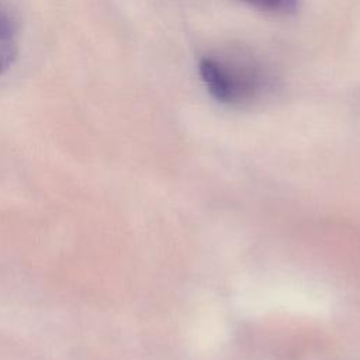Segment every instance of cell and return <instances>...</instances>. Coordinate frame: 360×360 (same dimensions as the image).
Here are the masks:
<instances>
[{
    "mask_svg": "<svg viewBox=\"0 0 360 360\" xmlns=\"http://www.w3.org/2000/svg\"><path fill=\"white\" fill-rule=\"evenodd\" d=\"M21 37V18L8 3L0 1V76L6 73L17 59Z\"/></svg>",
    "mask_w": 360,
    "mask_h": 360,
    "instance_id": "2",
    "label": "cell"
},
{
    "mask_svg": "<svg viewBox=\"0 0 360 360\" xmlns=\"http://www.w3.org/2000/svg\"><path fill=\"white\" fill-rule=\"evenodd\" d=\"M245 3L267 13H274V14H287L292 13L300 0H243Z\"/></svg>",
    "mask_w": 360,
    "mask_h": 360,
    "instance_id": "3",
    "label": "cell"
},
{
    "mask_svg": "<svg viewBox=\"0 0 360 360\" xmlns=\"http://www.w3.org/2000/svg\"><path fill=\"white\" fill-rule=\"evenodd\" d=\"M198 72L208 93L225 104H245L264 89L266 77L255 63L238 58L205 56Z\"/></svg>",
    "mask_w": 360,
    "mask_h": 360,
    "instance_id": "1",
    "label": "cell"
}]
</instances>
